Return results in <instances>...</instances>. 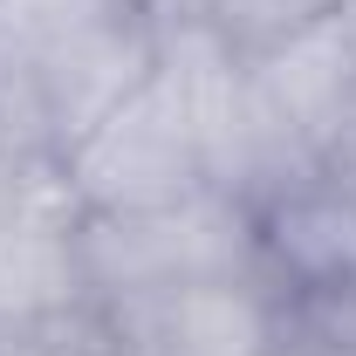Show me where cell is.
I'll list each match as a JSON object with an SVG mask.
<instances>
[{"label": "cell", "instance_id": "obj_1", "mask_svg": "<svg viewBox=\"0 0 356 356\" xmlns=\"http://www.w3.org/2000/svg\"><path fill=\"white\" fill-rule=\"evenodd\" d=\"M254 261H261L254 206L233 199L226 185L144 213H83V274L89 295L110 309H144L178 288L247 274Z\"/></svg>", "mask_w": 356, "mask_h": 356}, {"label": "cell", "instance_id": "obj_2", "mask_svg": "<svg viewBox=\"0 0 356 356\" xmlns=\"http://www.w3.org/2000/svg\"><path fill=\"white\" fill-rule=\"evenodd\" d=\"M55 185L76 199V213H144L206 192L213 165L178 96L151 76L117 117H103L76 151L55 158Z\"/></svg>", "mask_w": 356, "mask_h": 356}, {"label": "cell", "instance_id": "obj_3", "mask_svg": "<svg viewBox=\"0 0 356 356\" xmlns=\"http://www.w3.org/2000/svg\"><path fill=\"white\" fill-rule=\"evenodd\" d=\"M28 69H35V89H42L48 144L62 158V151H76L103 117H117L137 89L158 76V14L124 7V14L96 21L83 35H69L62 48H48Z\"/></svg>", "mask_w": 356, "mask_h": 356}, {"label": "cell", "instance_id": "obj_4", "mask_svg": "<svg viewBox=\"0 0 356 356\" xmlns=\"http://www.w3.org/2000/svg\"><path fill=\"white\" fill-rule=\"evenodd\" d=\"M83 302V213L55 178H42L28 206L0 226V336H35Z\"/></svg>", "mask_w": 356, "mask_h": 356}, {"label": "cell", "instance_id": "obj_5", "mask_svg": "<svg viewBox=\"0 0 356 356\" xmlns=\"http://www.w3.org/2000/svg\"><path fill=\"white\" fill-rule=\"evenodd\" d=\"M254 247L295 295L336 302L356 288V199L329 192L322 178L274 185L254 206Z\"/></svg>", "mask_w": 356, "mask_h": 356}, {"label": "cell", "instance_id": "obj_6", "mask_svg": "<svg viewBox=\"0 0 356 356\" xmlns=\"http://www.w3.org/2000/svg\"><path fill=\"white\" fill-rule=\"evenodd\" d=\"M144 322V356H274L281 336V309L274 295H261L247 274H226V281H199V288H178L158 295L144 309H117Z\"/></svg>", "mask_w": 356, "mask_h": 356}, {"label": "cell", "instance_id": "obj_7", "mask_svg": "<svg viewBox=\"0 0 356 356\" xmlns=\"http://www.w3.org/2000/svg\"><path fill=\"white\" fill-rule=\"evenodd\" d=\"M343 7L350 0H192V14L240 62H261L274 48H288L302 35H315V28H329V21H343Z\"/></svg>", "mask_w": 356, "mask_h": 356}, {"label": "cell", "instance_id": "obj_8", "mask_svg": "<svg viewBox=\"0 0 356 356\" xmlns=\"http://www.w3.org/2000/svg\"><path fill=\"white\" fill-rule=\"evenodd\" d=\"M137 0H0V62H42L48 48L124 14Z\"/></svg>", "mask_w": 356, "mask_h": 356}, {"label": "cell", "instance_id": "obj_9", "mask_svg": "<svg viewBox=\"0 0 356 356\" xmlns=\"http://www.w3.org/2000/svg\"><path fill=\"white\" fill-rule=\"evenodd\" d=\"M309 178H322L329 192H343L356 199V103L329 124V131L315 137V158H309Z\"/></svg>", "mask_w": 356, "mask_h": 356}, {"label": "cell", "instance_id": "obj_10", "mask_svg": "<svg viewBox=\"0 0 356 356\" xmlns=\"http://www.w3.org/2000/svg\"><path fill=\"white\" fill-rule=\"evenodd\" d=\"M35 185H42L35 165H21V158H7V151H0V226L28 206V192H35Z\"/></svg>", "mask_w": 356, "mask_h": 356}, {"label": "cell", "instance_id": "obj_11", "mask_svg": "<svg viewBox=\"0 0 356 356\" xmlns=\"http://www.w3.org/2000/svg\"><path fill=\"white\" fill-rule=\"evenodd\" d=\"M274 356H336V350H309V343H281Z\"/></svg>", "mask_w": 356, "mask_h": 356}, {"label": "cell", "instance_id": "obj_12", "mask_svg": "<svg viewBox=\"0 0 356 356\" xmlns=\"http://www.w3.org/2000/svg\"><path fill=\"white\" fill-rule=\"evenodd\" d=\"M343 35H350V48H356V0L343 7Z\"/></svg>", "mask_w": 356, "mask_h": 356}, {"label": "cell", "instance_id": "obj_13", "mask_svg": "<svg viewBox=\"0 0 356 356\" xmlns=\"http://www.w3.org/2000/svg\"><path fill=\"white\" fill-rule=\"evenodd\" d=\"M0 356H48V350H0Z\"/></svg>", "mask_w": 356, "mask_h": 356}, {"label": "cell", "instance_id": "obj_14", "mask_svg": "<svg viewBox=\"0 0 356 356\" xmlns=\"http://www.w3.org/2000/svg\"><path fill=\"white\" fill-rule=\"evenodd\" d=\"M350 302H356V288H350Z\"/></svg>", "mask_w": 356, "mask_h": 356}]
</instances>
